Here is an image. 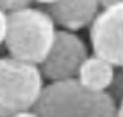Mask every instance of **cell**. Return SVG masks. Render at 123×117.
<instances>
[{
	"label": "cell",
	"instance_id": "3957f363",
	"mask_svg": "<svg viewBox=\"0 0 123 117\" xmlns=\"http://www.w3.org/2000/svg\"><path fill=\"white\" fill-rule=\"evenodd\" d=\"M44 89V77L34 64L0 58V117L33 109Z\"/></svg>",
	"mask_w": 123,
	"mask_h": 117
},
{
	"label": "cell",
	"instance_id": "ba28073f",
	"mask_svg": "<svg viewBox=\"0 0 123 117\" xmlns=\"http://www.w3.org/2000/svg\"><path fill=\"white\" fill-rule=\"evenodd\" d=\"M106 92L111 95V98L115 103H120L123 100V66L114 69V77H112V83Z\"/></svg>",
	"mask_w": 123,
	"mask_h": 117
},
{
	"label": "cell",
	"instance_id": "9c48e42d",
	"mask_svg": "<svg viewBox=\"0 0 123 117\" xmlns=\"http://www.w3.org/2000/svg\"><path fill=\"white\" fill-rule=\"evenodd\" d=\"M30 2L28 0H0V9L5 13L14 11V9L24 8V6H28Z\"/></svg>",
	"mask_w": 123,
	"mask_h": 117
},
{
	"label": "cell",
	"instance_id": "277c9868",
	"mask_svg": "<svg viewBox=\"0 0 123 117\" xmlns=\"http://www.w3.org/2000/svg\"><path fill=\"white\" fill-rule=\"evenodd\" d=\"M89 56L87 45L73 31L59 30L55 33V39L45 59L39 64L42 77L55 81L75 80L78 70Z\"/></svg>",
	"mask_w": 123,
	"mask_h": 117
},
{
	"label": "cell",
	"instance_id": "5b68a950",
	"mask_svg": "<svg viewBox=\"0 0 123 117\" xmlns=\"http://www.w3.org/2000/svg\"><path fill=\"white\" fill-rule=\"evenodd\" d=\"M89 27L93 55L114 67L123 66V3L103 8Z\"/></svg>",
	"mask_w": 123,
	"mask_h": 117
},
{
	"label": "cell",
	"instance_id": "5bb4252c",
	"mask_svg": "<svg viewBox=\"0 0 123 117\" xmlns=\"http://www.w3.org/2000/svg\"><path fill=\"white\" fill-rule=\"evenodd\" d=\"M115 117H123V100L117 105V116Z\"/></svg>",
	"mask_w": 123,
	"mask_h": 117
},
{
	"label": "cell",
	"instance_id": "7a4b0ae2",
	"mask_svg": "<svg viewBox=\"0 0 123 117\" xmlns=\"http://www.w3.org/2000/svg\"><path fill=\"white\" fill-rule=\"evenodd\" d=\"M55 22L39 8H24L6 13L5 45L9 56L39 66L55 39Z\"/></svg>",
	"mask_w": 123,
	"mask_h": 117
},
{
	"label": "cell",
	"instance_id": "8fae6325",
	"mask_svg": "<svg viewBox=\"0 0 123 117\" xmlns=\"http://www.w3.org/2000/svg\"><path fill=\"white\" fill-rule=\"evenodd\" d=\"M123 0H98V5L101 8H109V6H114V5H122Z\"/></svg>",
	"mask_w": 123,
	"mask_h": 117
},
{
	"label": "cell",
	"instance_id": "52a82bcc",
	"mask_svg": "<svg viewBox=\"0 0 123 117\" xmlns=\"http://www.w3.org/2000/svg\"><path fill=\"white\" fill-rule=\"evenodd\" d=\"M114 69L115 67L112 64H109L106 59L97 56V55L87 56L80 67L75 80L89 91L106 92L112 83Z\"/></svg>",
	"mask_w": 123,
	"mask_h": 117
},
{
	"label": "cell",
	"instance_id": "6da1fadb",
	"mask_svg": "<svg viewBox=\"0 0 123 117\" xmlns=\"http://www.w3.org/2000/svg\"><path fill=\"white\" fill-rule=\"evenodd\" d=\"M33 111L37 117H115L117 103L108 92L83 87L76 80L44 86Z\"/></svg>",
	"mask_w": 123,
	"mask_h": 117
},
{
	"label": "cell",
	"instance_id": "8992f818",
	"mask_svg": "<svg viewBox=\"0 0 123 117\" xmlns=\"http://www.w3.org/2000/svg\"><path fill=\"white\" fill-rule=\"evenodd\" d=\"M98 0H56L47 5V13L55 24L67 31H76L89 27L98 14Z\"/></svg>",
	"mask_w": 123,
	"mask_h": 117
},
{
	"label": "cell",
	"instance_id": "30bf717a",
	"mask_svg": "<svg viewBox=\"0 0 123 117\" xmlns=\"http://www.w3.org/2000/svg\"><path fill=\"white\" fill-rule=\"evenodd\" d=\"M5 33H6V13L0 9V44L5 41Z\"/></svg>",
	"mask_w": 123,
	"mask_h": 117
},
{
	"label": "cell",
	"instance_id": "7c38bea8",
	"mask_svg": "<svg viewBox=\"0 0 123 117\" xmlns=\"http://www.w3.org/2000/svg\"><path fill=\"white\" fill-rule=\"evenodd\" d=\"M11 117H37V114L33 111V109H30V111H22V112H17V114L11 116Z\"/></svg>",
	"mask_w": 123,
	"mask_h": 117
},
{
	"label": "cell",
	"instance_id": "4fadbf2b",
	"mask_svg": "<svg viewBox=\"0 0 123 117\" xmlns=\"http://www.w3.org/2000/svg\"><path fill=\"white\" fill-rule=\"evenodd\" d=\"M28 2H36V3H41V5H51V3H55L56 0H28Z\"/></svg>",
	"mask_w": 123,
	"mask_h": 117
}]
</instances>
